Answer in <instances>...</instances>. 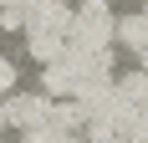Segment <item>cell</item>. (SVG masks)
<instances>
[{
	"mask_svg": "<svg viewBox=\"0 0 148 143\" xmlns=\"http://www.w3.org/2000/svg\"><path fill=\"white\" fill-rule=\"evenodd\" d=\"M46 113H51V97L46 92H5L0 97V118H5V128H41Z\"/></svg>",
	"mask_w": 148,
	"mask_h": 143,
	"instance_id": "1",
	"label": "cell"
},
{
	"mask_svg": "<svg viewBox=\"0 0 148 143\" xmlns=\"http://www.w3.org/2000/svg\"><path fill=\"white\" fill-rule=\"evenodd\" d=\"M82 123H87V118H82V107H77L72 97H56V102H51V113H46V128H56L61 138H77Z\"/></svg>",
	"mask_w": 148,
	"mask_h": 143,
	"instance_id": "2",
	"label": "cell"
},
{
	"mask_svg": "<svg viewBox=\"0 0 148 143\" xmlns=\"http://www.w3.org/2000/svg\"><path fill=\"white\" fill-rule=\"evenodd\" d=\"M112 41H123V46H133L138 56H143V41H148V21L143 15H112Z\"/></svg>",
	"mask_w": 148,
	"mask_h": 143,
	"instance_id": "3",
	"label": "cell"
},
{
	"mask_svg": "<svg viewBox=\"0 0 148 143\" xmlns=\"http://www.w3.org/2000/svg\"><path fill=\"white\" fill-rule=\"evenodd\" d=\"M26 46H31V56L41 61V67H51V61L61 56L66 36H56V31H26Z\"/></svg>",
	"mask_w": 148,
	"mask_h": 143,
	"instance_id": "4",
	"label": "cell"
},
{
	"mask_svg": "<svg viewBox=\"0 0 148 143\" xmlns=\"http://www.w3.org/2000/svg\"><path fill=\"white\" fill-rule=\"evenodd\" d=\"M41 87H46V97H51V102H56V97H72V72H66V67H61V61H51V67H41Z\"/></svg>",
	"mask_w": 148,
	"mask_h": 143,
	"instance_id": "5",
	"label": "cell"
},
{
	"mask_svg": "<svg viewBox=\"0 0 148 143\" xmlns=\"http://www.w3.org/2000/svg\"><path fill=\"white\" fill-rule=\"evenodd\" d=\"M21 143H66V138H61L56 128H46V123H41V128H26V133H21Z\"/></svg>",
	"mask_w": 148,
	"mask_h": 143,
	"instance_id": "6",
	"label": "cell"
},
{
	"mask_svg": "<svg viewBox=\"0 0 148 143\" xmlns=\"http://www.w3.org/2000/svg\"><path fill=\"white\" fill-rule=\"evenodd\" d=\"M0 31H26V15L10 10V5H0Z\"/></svg>",
	"mask_w": 148,
	"mask_h": 143,
	"instance_id": "7",
	"label": "cell"
},
{
	"mask_svg": "<svg viewBox=\"0 0 148 143\" xmlns=\"http://www.w3.org/2000/svg\"><path fill=\"white\" fill-rule=\"evenodd\" d=\"M0 128H5V118H0Z\"/></svg>",
	"mask_w": 148,
	"mask_h": 143,
	"instance_id": "8",
	"label": "cell"
}]
</instances>
